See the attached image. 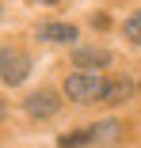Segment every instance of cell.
Wrapping results in <instances>:
<instances>
[{"mask_svg":"<svg viewBox=\"0 0 141 148\" xmlns=\"http://www.w3.org/2000/svg\"><path fill=\"white\" fill-rule=\"evenodd\" d=\"M99 87H103L99 76H92V72H73V76L65 80V95H69L73 103H95V99H99Z\"/></svg>","mask_w":141,"mask_h":148,"instance_id":"cell-1","label":"cell"},{"mask_svg":"<svg viewBox=\"0 0 141 148\" xmlns=\"http://www.w3.org/2000/svg\"><path fill=\"white\" fill-rule=\"evenodd\" d=\"M0 118H4V103H0Z\"/></svg>","mask_w":141,"mask_h":148,"instance_id":"cell-9","label":"cell"},{"mask_svg":"<svg viewBox=\"0 0 141 148\" xmlns=\"http://www.w3.org/2000/svg\"><path fill=\"white\" fill-rule=\"evenodd\" d=\"M126 95H130V80H111L99 87V99H107V103H122Z\"/></svg>","mask_w":141,"mask_h":148,"instance_id":"cell-5","label":"cell"},{"mask_svg":"<svg viewBox=\"0 0 141 148\" xmlns=\"http://www.w3.org/2000/svg\"><path fill=\"white\" fill-rule=\"evenodd\" d=\"M126 34H130V42H137V46H141V12H137V15H130Z\"/></svg>","mask_w":141,"mask_h":148,"instance_id":"cell-7","label":"cell"},{"mask_svg":"<svg viewBox=\"0 0 141 148\" xmlns=\"http://www.w3.org/2000/svg\"><path fill=\"white\" fill-rule=\"evenodd\" d=\"M27 76H31V57H27V53H15V49H0V80L15 87Z\"/></svg>","mask_w":141,"mask_h":148,"instance_id":"cell-2","label":"cell"},{"mask_svg":"<svg viewBox=\"0 0 141 148\" xmlns=\"http://www.w3.org/2000/svg\"><path fill=\"white\" fill-rule=\"evenodd\" d=\"M73 61H76V65H84V69H95V65H107L111 57H107V53H99V49H76V53H73Z\"/></svg>","mask_w":141,"mask_h":148,"instance_id":"cell-6","label":"cell"},{"mask_svg":"<svg viewBox=\"0 0 141 148\" xmlns=\"http://www.w3.org/2000/svg\"><path fill=\"white\" fill-rule=\"evenodd\" d=\"M27 114H31V118L57 114V95H50V91H35L31 99H27Z\"/></svg>","mask_w":141,"mask_h":148,"instance_id":"cell-3","label":"cell"},{"mask_svg":"<svg viewBox=\"0 0 141 148\" xmlns=\"http://www.w3.org/2000/svg\"><path fill=\"white\" fill-rule=\"evenodd\" d=\"M84 140H92V133H65V137H61V148H76V144H84Z\"/></svg>","mask_w":141,"mask_h":148,"instance_id":"cell-8","label":"cell"},{"mask_svg":"<svg viewBox=\"0 0 141 148\" xmlns=\"http://www.w3.org/2000/svg\"><path fill=\"white\" fill-rule=\"evenodd\" d=\"M38 38L42 42H76V27L73 23H46V27H38Z\"/></svg>","mask_w":141,"mask_h":148,"instance_id":"cell-4","label":"cell"}]
</instances>
